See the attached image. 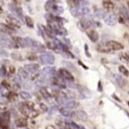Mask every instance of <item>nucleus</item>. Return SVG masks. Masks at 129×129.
<instances>
[{
	"label": "nucleus",
	"mask_w": 129,
	"mask_h": 129,
	"mask_svg": "<svg viewBox=\"0 0 129 129\" xmlns=\"http://www.w3.org/2000/svg\"><path fill=\"white\" fill-rule=\"evenodd\" d=\"M25 22H26V25H27L29 28H33V27H34V22H33V20H32L31 17L26 16L25 17Z\"/></svg>",
	"instance_id": "nucleus-29"
},
{
	"label": "nucleus",
	"mask_w": 129,
	"mask_h": 129,
	"mask_svg": "<svg viewBox=\"0 0 129 129\" xmlns=\"http://www.w3.org/2000/svg\"><path fill=\"white\" fill-rule=\"evenodd\" d=\"M79 64H81V66H82V67H84V68L88 69V67H86V66H85V64H82V63H81V61H79Z\"/></svg>",
	"instance_id": "nucleus-57"
},
{
	"label": "nucleus",
	"mask_w": 129,
	"mask_h": 129,
	"mask_svg": "<svg viewBox=\"0 0 129 129\" xmlns=\"http://www.w3.org/2000/svg\"><path fill=\"white\" fill-rule=\"evenodd\" d=\"M14 73H15V67H13V66H11V67H9V74H13Z\"/></svg>",
	"instance_id": "nucleus-48"
},
{
	"label": "nucleus",
	"mask_w": 129,
	"mask_h": 129,
	"mask_svg": "<svg viewBox=\"0 0 129 129\" xmlns=\"http://www.w3.org/2000/svg\"><path fill=\"white\" fill-rule=\"evenodd\" d=\"M57 106H53L52 108H50V109H49V113H50V114H52L53 112H55L56 111H57Z\"/></svg>",
	"instance_id": "nucleus-47"
},
{
	"label": "nucleus",
	"mask_w": 129,
	"mask_h": 129,
	"mask_svg": "<svg viewBox=\"0 0 129 129\" xmlns=\"http://www.w3.org/2000/svg\"><path fill=\"white\" fill-rule=\"evenodd\" d=\"M8 94H9V92H8L7 88H6L3 86H0V95H1V96L6 97L8 95Z\"/></svg>",
	"instance_id": "nucleus-35"
},
{
	"label": "nucleus",
	"mask_w": 129,
	"mask_h": 129,
	"mask_svg": "<svg viewBox=\"0 0 129 129\" xmlns=\"http://www.w3.org/2000/svg\"><path fill=\"white\" fill-rule=\"evenodd\" d=\"M8 8H9L10 11L13 13V14H14L15 16H17L18 18H20V20L23 18V15H22V10L20 6H16V5H14V4L12 3V4H8Z\"/></svg>",
	"instance_id": "nucleus-7"
},
{
	"label": "nucleus",
	"mask_w": 129,
	"mask_h": 129,
	"mask_svg": "<svg viewBox=\"0 0 129 129\" xmlns=\"http://www.w3.org/2000/svg\"><path fill=\"white\" fill-rule=\"evenodd\" d=\"M123 57L125 59V60L127 61V62H129V54H127V53H124V54H123Z\"/></svg>",
	"instance_id": "nucleus-53"
},
{
	"label": "nucleus",
	"mask_w": 129,
	"mask_h": 129,
	"mask_svg": "<svg viewBox=\"0 0 129 129\" xmlns=\"http://www.w3.org/2000/svg\"><path fill=\"white\" fill-rule=\"evenodd\" d=\"M63 42H64V43L66 45H67V47H69V46H71V43H70V41H69L68 39H67V38H63Z\"/></svg>",
	"instance_id": "nucleus-46"
},
{
	"label": "nucleus",
	"mask_w": 129,
	"mask_h": 129,
	"mask_svg": "<svg viewBox=\"0 0 129 129\" xmlns=\"http://www.w3.org/2000/svg\"><path fill=\"white\" fill-rule=\"evenodd\" d=\"M6 98H7V100L10 101V102H13V101L17 100L18 95H17V94L15 93V92H9V94H8V95L6 96Z\"/></svg>",
	"instance_id": "nucleus-27"
},
{
	"label": "nucleus",
	"mask_w": 129,
	"mask_h": 129,
	"mask_svg": "<svg viewBox=\"0 0 129 129\" xmlns=\"http://www.w3.org/2000/svg\"><path fill=\"white\" fill-rule=\"evenodd\" d=\"M128 105H129V102H128Z\"/></svg>",
	"instance_id": "nucleus-61"
},
{
	"label": "nucleus",
	"mask_w": 129,
	"mask_h": 129,
	"mask_svg": "<svg viewBox=\"0 0 129 129\" xmlns=\"http://www.w3.org/2000/svg\"><path fill=\"white\" fill-rule=\"evenodd\" d=\"M63 105H64V107H67L68 109H74V108H75L77 106V102H75L73 99H69V100L67 99L63 103Z\"/></svg>",
	"instance_id": "nucleus-16"
},
{
	"label": "nucleus",
	"mask_w": 129,
	"mask_h": 129,
	"mask_svg": "<svg viewBox=\"0 0 129 129\" xmlns=\"http://www.w3.org/2000/svg\"><path fill=\"white\" fill-rule=\"evenodd\" d=\"M98 90L99 91H102V87H101V81H99L98 82Z\"/></svg>",
	"instance_id": "nucleus-56"
},
{
	"label": "nucleus",
	"mask_w": 129,
	"mask_h": 129,
	"mask_svg": "<svg viewBox=\"0 0 129 129\" xmlns=\"http://www.w3.org/2000/svg\"><path fill=\"white\" fill-rule=\"evenodd\" d=\"M13 81H14V83H17V84H21L22 82V78L20 77L19 74H17V75L14 76V79H13Z\"/></svg>",
	"instance_id": "nucleus-39"
},
{
	"label": "nucleus",
	"mask_w": 129,
	"mask_h": 129,
	"mask_svg": "<svg viewBox=\"0 0 129 129\" xmlns=\"http://www.w3.org/2000/svg\"><path fill=\"white\" fill-rule=\"evenodd\" d=\"M40 94H41V96L43 97L45 100H47V101L51 100V96H52L51 94L49 92V90L47 89L45 87H42V88H40Z\"/></svg>",
	"instance_id": "nucleus-13"
},
{
	"label": "nucleus",
	"mask_w": 129,
	"mask_h": 129,
	"mask_svg": "<svg viewBox=\"0 0 129 129\" xmlns=\"http://www.w3.org/2000/svg\"><path fill=\"white\" fill-rule=\"evenodd\" d=\"M32 49H33V50H34V51H36V52H42V51H44L45 47L43 46L42 43H40L39 42L36 41V42H35L34 46L32 47Z\"/></svg>",
	"instance_id": "nucleus-20"
},
{
	"label": "nucleus",
	"mask_w": 129,
	"mask_h": 129,
	"mask_svg": "<svg viewBox=\"0 0 129 129\" xmlns=\"http://www.w3.org/2000/svg\"><path fill=\"white\" fill-rule=\"evenodd\" d=\"M59 112L62 116L67 117V118H71V117L74 116V112L71 111L70 110H68V108L67 107H62L59 109Z\"/></svg>",
	"instance_id": "nucleus-14"
},
{
	"label": "nucleus",
	"mask_w": 129,
	"mask_h": 129,
	"mask_svg": "<svg viewBox=\"0 0 129 129\" xmlns=\"http://www.w3.org/2000/svg\"><path fill=\"white\" fill-rule=\"evenodd\" d=\"M11 57L13 60H16V61L22 60V56L20 55V53H18V52H13V53L11 54Z\"/></svg>",
	"instance_id": "nucleus-31"
},
{
	"label": "nucleus",
	"mask_w": 129,
	"mask_h": 129,
	"mask_svg": "<svg viewBox=\"0 0 129 129\" xmlns=\"http://www.w3.org/2000/svg\"><path fill=\"white\" fill-rule=\"evenodd\" d=\"M26 57H27V59L29 61H36V59H37V56H36L35 53H33V52L27 53V56H26Z\"/></svg>",
	"instance_id": "nucleus-36"
},
{
	"label": "nucleus",
	"mask_w": 129,
	"mask_h": 129,
	"mask_svg": "<svg viewBox=\"0 0 129 129\" xmlns=\"http://www.w3.org/2000/svg\"><path fill=\"white\" fill-rule=\"evenodd\" d=\"M114 78H115V81H116L117 84H118L119 87L123 88V87L125 86V84H126V81H125V80L124 79L122 76L118 75V74H115Z\"/></svg>",
	"instance_id": "nucleus-18"
},
{
	"label": "nucleus",
	"mask_w": 129,
	"mask_h": 129,
	"mask_svg": "<svg viewBox=\"0 0 129 129\" xmlns=\"http://www.w3.org/2000/svg\"><path fill=\"white\" fill-rule=\"evenodd\" d=\"M96 50H98L99 52H103V53H108V52L111 51V50H110L107 46H103V45H99V46H97Z\"/></svg>",
	"instance_id": "nucleus-30"
},
{
	"label": "nucleus",
	"mask_w": 129,
	"mask_h": 129,
	"mask_svg": "<svg viewBox=\"0 0 129 129\" xmlns=\"http://www.w3.org/2000/svg\"><path fill=\"white\" fill-rule=\"evenodd\" d=\"M22 104H25L30 111H35V104L33 102H31V101H27V102H23Z\"/></svg>",
	"instance_id": "nucleus-37"
},
{
	"label": "nucleus",
	"mask_w": 129,
	"mask_h": 129,
	"mask_svg": "<svg viewBox=\"0 0 129 129\" xmlns=\"http://www.w3.org/2000/svg\"><path fill=\"white\" fill-rule=\"evenodd\" d=\"M38 29H39V35L42 37H44V31L43 30V28L41 27V26H38Z\"/></svg>",
	"instance_id": "nucleus-45"
},
{
	"label": "nucleus",
	"mask_w": 129,
	"mask_h": 129,
	"mask_svg": "<svg viewBox=\"0 0 129 129\" xmlns=\"http://www.w3.org/2000/svg\"><path fill=\"white\" fill-rule=\"evenodd\" d=\"M57 75H58V77L62 78V79H64V80H67V81H74V76L72 75V74L64 68L59 69L58 72H57Z\"/></svg>",
	"instance_id": "nucleus-5"
},
{
	"label": "nucleus",
	"mask_w": 129,
	"mask_h": 129,
	"mask_svg": "<svg viewBox=\"0 0 129 129\" xmlns=\"http://www.w3.org/2000/svg\"><path fill=\"white\" fill-rule=\"evenodd\" d=\"M39 107H40V109H41L42 112H46V111H49V108L47 107V105H46V104H43V103H40Z\"/></svg>",
	"instance_id": "nucleus-38"
},
{
	"label": "nucleus",
	"mask_w": 129,
	"mask_h": 129,
	"mask_svg": "<svg viewBox=\"0 0 129 129\" xmlns=\"http://www.w3.org/2000/svg\"><path fill=\"white\" fill-rule=\"evenodd\" d=\"M106 15H107V13L102 9H96L95 12V16L98 19H104Z\"/></svg>",
	"instance_id": "nucleus-24"
},
{
	"label": "nucleus",
	"mask_w": 129,
	"mask_h": 129,
	"mask_svg": "<svg viewBox=\"0 0 129 129\" xmlns=\"http://www.w3.org/2000/svg\"><path fill=\"white\" fill-rule=\"evenodd\" d=\"M64 64H66V66H67V67H68V68H70L72 71L75 70V67H74V66L72 64V63H70V62H64Z\"/></svg>",
	"instance_id": "nucleus-42"
},
{
	"label": "nucleus",
	"mask_w": 129,
	"mask_h": 129,
	"mask_svg": "<svg viewBox=\"0 0 129 129\" xmlns=\"http://www.w3.org/2000/svg\"><path fill=\"white\" fill-rule=\"evenodd\" d=\"M80 11H81V16H84V17L90 16V10L88 7H82L81 9H80Z\"/></svg>",
	"instance_id": "nucleus-28"
},
{
	"label": "nucleus",
	"mask_w": 129,
	"mask_h": 129,
	"mask_svg": "<svg viewBox=\"0 0 129 129\" xmlns=\"http://www.w3.org/2000/svg\"><path fill=\"white\" fill-rule=\"evenodd\" d=\"M20 96L21 97L22 99H24V100H27V99H30L32 95L27 91H21L20 93Z\"/></svg>",
	"instance_id": "nucleus-32"
},
{
	"label": "nucleus",
	"mask_w": 129,
	"mask_h": 129,
	"mask_svg": "<svg viewBox=\"0 0 129 129\" xmlns=\"http://www.w3.org/2000/svg\"><path fill=\"white\" fill-rule=\"evenodd\" d=\"M39 76H40V74H34V75H33L32 77H31V80H32V81H36V79H37V78L39 77Z\"/></svg>",
	"instance_id": "nucleus-52"
},
{
	"label": "nucleus",
	"mask_w": 129,
	"mask_h": 129,
	"mask_svg": "<svg viewBox=\"0 0 129 129\" xmlns=\"http://www.w3.org/2000/svg\"><path fill=\"white\" fill-rule=\"evenodd\" d=\"M103 6L107 11H112L114 9V4L111 2V0H104L103 1Z\"/></svg>",
	"instance_id": "nucleus-19"
},
{
	"label": "nucleus",
	"mask_w": 129,
	"mask_h": 129,
	"mask_svg": "<svg viewBox=\"0 0 129 129\" xmlns=\"http://www.w3.org/2000/svg\"><path fill=\"white\" fill-rule=\"evenodd\" d=\"M128 5H129V2H128Z\"/></svg>",
	"instance_id": "nucleus-62"
},
{
	"label": "nucleus",
	"mask_w": 129,
	"mask_h": 129,
	"mask_svg": "<svg viewBox=\"0 0 129 129\" xmlns=\"http://www.w3.org/2000/svg\"><path fill=\"white\" fill-rule=\"evenodd\" d=\"M43 30H44L45 34H46L49 37H50V38H52V39H53L55 34H54V32L52 31V29L50 28L49 26H48V27H46V26H43Z\"/></svg>",
	"instance_id": "nucleus-25"
},
{
	"label": "nucleus",
	"mask_w": 129,
	"mask_h": 129,
	"mask_svg": "<svg viewBox=\"0 0 129 129\" xmlns=\"http://www.w3.org/2000/svg\"><path fill=\"white\" fill-rule=\"evenodd\" d=\"M24 88L30 89V88H31V85L30 84H27V83H25V84H24Z\"/></svg>",
	"instance_id": "nucleus-55"
},
{
	"label": "nucleus",
	"mask_w": 129,
	"mask_h": 129,
	"mask_svg": "<svg viewBox=\"0 0 129 129\" xmlns=\"http://www.w3.org/2000/svg\"><path fill=\"white\" fill-rule=\"evenodd\" d=\"M15 125L20 128L26 127L27 125V120L25 118H18L15 120Z\"/></svg>",
	"instance_id": "nucleus-15"
},
{
	"label": "nucleus",
	"mask_w": 129,
	"mask_h": 129,
	"mask_svg": "<svg viewBox=\"0 0 129 129\" xmlns=\"http://www.w3.org/2000/svg\"><path fill=\"white\" fill-rule=\"evenodd\" d=\"M24 68H25L28 73L36 74V73L39 70L40 67L38 64H27L24 66Z\"/></svg>",
	"instance_id": "nucleus-10"
},
{
	"label": "nucleus",
	"mask_w": 129,
	"mask_h": 129,
	"mask_svg": "<svg viewBox=\"0 0 129 129\" xmlns=\"http://www.w3.org/2000/svg\"><path fill=\"white\" fill-rule=\"evenodd\" d=\"M26 1H27V2H30L31 0H26Z\"/></svg>",
	"instance_id": "nucleus-60"
},
{
	"label": "nucleus",
	"mask_w": 129,
	"mask_h": 129,
	"mask_svg": "<svg viewBox=\"0 0 129 129\" xmlns=\"http://www.w3.org/2000/svg\"><path fill=\"white\" fill-rule=\"evenodd\" d=\"M6 74H7V72H6V67H0V76H1V77H6Z\"/></svg>",
	"instance_id": "nucleus-40"
},
{
	"label": "nucleus",
	"mask_w": 129,
	"mask_h": 129,
	"mask_svg": "<svg viewBox=\"0 0 129 129\" xmlns=\"http://www.w3.org/2000/svg\"><path fill=\"white\" fill-rule=\"evenodd\" d=\"M35 42L33 39L29 37H25L23 38V44H24V47H28V48H32L35 44Z\"/></svg>",
	"instance_id": "nucleus-23"
},
{
	"label": "nucleus",
	"mask_w": 129,
	"mask_h": 129,
	"mask_svg": "<svg viewBox=\"0 0 129 129\" xmlns=\"http://www.w3.org/2000/svg\"><path fill=\"white\" fill-rule=\"evenodd\" d=\"M85 52H86V55L88 56V57H90L91 56H90V54L88 53V44H85Z\"/></svg>",
	"instance_id": "nucleus-49"
},
{
	"label": "nucleus",
	"mask_w": 129,
	"mask_h": 129,
	"mask_svg": "<svg viewBox=\"0 0 129 129\" xmlns=\"http://www.w3.org/2000/svg\"><path fill=\"white\" fill-rule=\"evenodd\" d=\"M104 22L109 26H114L117 22V17L114 13H107L105 18L104 19Z\"/></svg>",
	"instance_id": "nucleus-9"
},
{
	"label": "nucleus",
	"mask_w": 129,
	"mask_h": 129,
	"mask_svg": "<svg viewBox=\"0 0 129 129\" xmlns=\"http://www.w3.org/2000/svg\"><path fill=\"white\" fill-rule=\"evenodd\" d=\"M6 22L9 26L13 27H16V28H20L21 27V23H20V20L16 17H14L13 15H7V19H6Z\"/></svg>",
	"instance_id": "nucleus-4"
},
{
	"label": "nucleus",
	"mask_w": 129,
	"mask_h": 129,
	"mask_svg": "<svg viewBox=\"0 0 129 129\" xmlns=\"http://www.w3.org/2000/svg\"><path fill=\"white\" fill-rule=\"evenodd\" d=\"M1 13H3V9H2V7L0 6V14H1Z\"/></svg>",
	"instance_id": "nucleus-58"
},
{
	"label": "nucleus",
	"mask_w": 129,
	"mask_h": 129,
	"mask_svg": "<svg viewBox=\"0 0 129 129\" xmlns=\"http://www.w3.org/2000/svg\"><path fill=\"white\" fill-rule=\"evenodd\" d=\"M0 56H1V57H7L8 56H9V54L7 53V51H6V50L0 48Z\"/></svg>",
	"instance_id": "nucleus-41"
},
{
	"label": "nucleus",
	"mask_w": 129,
	"mask_h": 129,
	"mask_svg": "<svg viewBox=\"0 0 129 129\" xmlns=\"http://www.w3.org/2000/svg\"><path fill=\"white\" fill-rule=\"evenodd\" d=\"M12 2H13V4L16 5L18 6H20V0H12Z\"/></svg>",
	"instance_id": "nucleus-51"
},
{
	"label": "nucleus",
	"mask_w": 129,
	"mask_h": 129,
	"mask_svg": "<svg viewBox=\"0 0 129 129\" xmlns=\"http://www.w3.org/2000/svg\"><path fill=\"white\" fill-rule=\"evenodd\" d=\"M94 25V22H92L90 20H88V19H83V20H81L79 22L77 23V26L81 30H87L89 27H91L92 26Z\"/></svg>",
	"instance_id": "nucleus-6"
},
{
	"label": "nucleus",
	"mask_w": 129,
	"mask_h": 129,
	"mask_svg": "<svg viewBox=\"0 0 129 129\" xmlns=\"http://www.w3.org/2000/svg\"><path fill=\"white\" fill-rule=\"evenodd\" d=\"M1 86L5 87V88H7V89H9V88H11V86H10V84H9V83H8L6 81H2V83H1Z\"/></svg>",
	"instance_id": "nucleus-43"
},
{
	"label": "nucleus",
	"mask_w": 129,
	"mask_h": 129,
	"mask_svg": "<svg viewBox=\"0 0 129 129\" xmlns=\"http://www.w3.org/2000/svg\"><path fill=\"white\" fill-rule=\"evenodd\" d=\"M41 77H42V80L43 81H49V80H51L53 77H55L56 75V69L54 67H44V68L42 70L41 72Z\"/></svg>",
	"instance_id": "nucleus-2"
},
{
	"label": "nucleus",
	"mask_w": 129,
	"mask_h": 129,
	"mask_svg": "<svg viewBox=\"0 0 129 129\" xmlns=\"http://www.w3.org/2000/svg\"><path fill=\"white\" fill-rule=\"evenodd\" d=\"M18 72H19V75H20L22 79H27V78L28 77V74H27L28 72H27L24 67H20Z\"/></svg>",
	"instance_id": "nucleus-26"
},
{
	"label": "nucleus",
	"mask_w": 129,
	"mask_h": 129,
	"mask_svg": "<svg viewBox=\"0 0 129 129\" xmlns=\"http://www.w3.org/2000/svg\"><path fill=\"white\" fill-rule=\"evenodd\" d=\"M0 118H2L3 119H5L6 121H7L8 123L10 122V118H11V114H10L8 111H4V112L1 114Z\"/></svg>",
	"instance_id": "nucleus-34"
},
{
	"label": "nucleus",
	"mask_w": 129,
	"mask_h": 129,
	"mask_svg": "<svg viewBox=\"0 0 129 129\" xmlns=\"http://www.w3.org/2000/svg\"><path fill=\"white\" fill-rule=\"evenodd\" d=\"M20 111L21 112L22 115H24V116H26V117L29 116L30 113L32 112V111H30V110H29L28 108H27V106L23 104H21L20 105Z\"/></svg>",
	"instance_id": "nucleus-21"
},
{
	"label": "nucleus",
	"mask_w": 129,
	"mask_h": 129,
	"mask_svg": "<svg viewBox=\"0 0 129 129\" xmlns=\"http://www.w3.org/2000/svg\"><path fill=\"white\" fill-rule=\"evenodd\" d=\"M42 64H53L55 62V57L51 52H43L39 57Z\"/></svg>",
	"instance_id": "nucleus-3"
},
{
	"label": "nucleus",
	"mask_w": 129,
	"mask_h": 129,
	"mask_svg": "<svg viewBox=\"0 0 129 129\" xmlns=\"http://www.w3.org/2000/svg\"><path fill=\"white\" fill-rule=\"evenodd\" d=\"M106 46H107L110 50H119L124 48L123 44H121V43L117 41H113V40L108 41L107 43H106Z\"/></svg>",
	"instance_id": "nucleus-8"
},
{
	"label": "nucleus",
	"mask_w": 129,
	"mask_h": 129,
	"mask_svg": "<svg viewBox=\"0 0 129 129\" xmlns=\"http://www.w3.org/2000/svg\"><path fill=\"white\" fill-rule=\"evenodd\" d=\"M118 71H119L120 74H122L123 75L126 76V77L129 76V71L127 70L125 67H123V66H119V67H118Z\"/></svg>",
	"instance_id": "nucleus-33"
},
{
	"label": "nucleus",
	"mask_w": 129,
	"mask_h": 129,
	"mask_svg": "<svg viewBox=\"0 0 129 129\" xmlns=\"http://www.w3.org/2000/svg\"><path fill=\"white\" fill-rule=\"evenodd\" d=\"M66 129H75V128H74V127H71V126H69V127H66Z\"/></svg>",
	"instance_id": "nucleus-59"
},
{
	"label": "nucleus",
	"mask_w": 129,
	"mask_h": 129,
	"mask_svg": "<svg viewBox=\"0 0 129 129\" xmlns=\"http://www.w3.org/2000/svg\"><path fill=\"white\" fill-rule=\"evenodd\" d=\"M74 116H75L79 120L83 121V122L87 121V120H88V114H87L84 111H82V110H79V111H74Z\"/></svg>",
	"instance_id": "nucleus-11"
},
{
	"label": "nucleus",
	"mask_w": 129,
	"mask_h": 129,
	"mask_svg": "<svg viewBox=\"0 0 129 129\" xmlns=\"http://www.w3.org/2000/svg\"><path fill=\"white\" fill-rule=\"evenodd\" d=\"M20 84H17V83H14V84H13V89H14V91H17V90L20 89Z\"/></svg>",
	"instance_id": "nucleus-50"
},
{
	"label": "nucleus",
	"mask_w": 129,
	"mask_h": 129,
	"mask_svg": "<svg viewBox=\"0 0 129 129\" xmlns=\"http://www.w3.org/2000/svg\"><path fill=\"white\" fill-rule=\"evenodd\" d=\"M38 115H39V112H38L37 111H33L32 112L30 113V116H31V118H36V117H37Z\"/></svg>",
	"instance_id": "nucleus-44"
},
{
	"label": "nucleus",
	"mask_w": 129,
	"mask_h": 129,
	"mask_svg": "<svg viewBox=\"0 0 129 129\" xmlns=\"http://www.w3.org/2000/svg\"><path fill=\"white\" fill-rule=\"evenodd\" d=\"M45 10L48 13H52V14L59 15L61 13H63L64 12V8L60 6H57L52 1H48L45 4Z\"/></svg>",
	"instance_id": "nucleus-1"
},
{
	"label": "nucleus",
	"mask_w": 129,
	"mask_h": 129,
	"mask_svg": "<svg viewBox=\"0 0 129 129\" xmlns=\"http://www.w3.org/2000/svg\"><path fill=\"white\" fill-rule=\"evenodd\" d=\"M87 35H88L90 41L93 42V43H95V42L98 41L99 35H98V33H97L95 30H94V29H90V30L87 31Z\"/></svg>",
	"instance_id": "nucleus-12"
},
{
	"label": "nucleus",
	"mask_w": 129,
	"mask_h": 129,
	"mask_svg": "<svg viewBox=\"0 0 129 129\" xmlns=\"http://www.w3.org/2000/svg\"><path fill=\"white\" fill-rule=\"evenodd\" d=\"M12 39H13V43H14L15 48H16V49L20 48V47H21V48H23V47H24L23 39H22V38L19 37V36H13Z\"/></svg>",
	"instance_id": "nucleus-17"
},
{
	"label": "nucleus",
	"mask_w": 129,
	"mask_h": 129,
	"mask_svg": "<svg viewBox=\"0 0 129 129\" xmlns=\"http://www.w3.org/2000/svg\"><path fill=\"white\" fill-rule=\"evenodd\" d=\"M119 13L121 15V18L125 20H129V13L127 12V10L125 9V6H121L119 9Z\"/></svg>",
	"instance_id": "nucleus-22"
},
{
	"label": "nucleus",
	"mask_w": 129,
	"mask_h": 129,
	"mask_svg": "<svg viewBox=\"0 0 129 129\" xmlns=\"http://www.w3.org/2000/svg\"><path fill=\"white\" fill-rule=\"evenodd\" d=\"M45 129H57V128H56V127L54 126V125H47L46 128H45Z\"/></svg>",
	"instance_id": "nucleus-54"
}]
</instances>
